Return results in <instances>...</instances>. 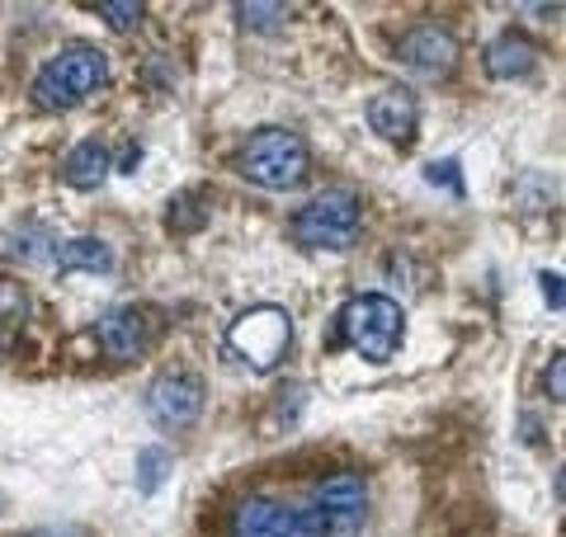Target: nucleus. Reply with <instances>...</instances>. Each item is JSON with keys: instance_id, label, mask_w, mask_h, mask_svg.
Segmentation results:
<instances>
[{"instance_id": "obj_1", "label": "nucleus", "mask_w": 566, "mask_h": 537, "mask_svg": "<svg viewBox=\"0 0 566 537\" xmlns=\"http://www.w3.org/2000/svg\"><path fill=\"white\" fill-rule=\"evenodd\" d=\"M237 171L260 189H297L312 175V151L293 128H260L237 151Z\"/></svg>"}, {"instance_id": "obj_2", "label": "nucleus", "mask_w": 566, "mask_h": 537, "mask_svg": "<svg viewBox=\"0 0 566 537\" xmlns=\"http://www.w3.org/2000/svg\"><path fill=\"white\" fill-rule=\"evenodd\" d=\"M109 86V62L99 47L90 43H76L66 47V53H57L53 62L39 72V80H33V99H39V109H76L80 99H90Z\"/></svg>"}, {"instance_id": "obj_3", "label": "nucleus", "mask_w": 566, "mask_h": 537, "mask_svg": "<svg viewBox=\"0 0 566 537\" xmlns=\"http://www.w3.org/2000/svg\"><path fill=\"white\" fill-rule=\"evenodd\" d=\"M340 335H345V344L359 349L363 359L388 363L406 340V316H402V307H396L392 297L363 293L340 311Z\"/></svg>"}, {"instance_id": "obj_4", "label": "nucleus", "mask_w": 566, "mask_h": 537, "mask_svg": "<svg viewBox=\"0 0 566 537\" xmlns=\"http://www.w3.org/2000/svg\"><path fill=\"white\" fill-rule=\"evenodd\" d=\"M303 524L312 537H359L369 524V485L355 472H336L312 491V505L303 509Z\"/></svg>"}, {"instance_id": "obj_5", "label": "nucleus", "mask_w": 566, "mask_h": 537, "mask_svg": "<svg viewBox=\"0 0 566 537\" xmlns=\"http://www.w3.org/2000/svg\"><path fill=\"white\" fill-rule=\"evenodd\" d=\"M359 222H363L359 198L345 194V189H326V194H316L312 204L297 208L293 237L307 250H345V245H355Z\"/></svg>"}, {"instance_id": "obj_6", "label": "nucleus", "mask_w": 566, "mask_h": 537, "mask_svg": "<svg viewBox=\"0 0 566 537\" xmlns=\"http://www.w3.org/2000/svg\"><path fill=\"white\" fill-rule=\"evenodd\" d=\"M289 340H293V321L283 307H251L227 330L231 354H237L246 368H255V373L279 368V359L289 354Z\"/></svg>"}, {"instance_id": "obj_7", "label": "nucleus", "mask_w": 566, "mask_h": 537, "mask_svg": "<svg viewBox=\"0 0 566 537\" xmlns=\"http://www.w3.org/2000/svg\"><path fill=\"white\" fill-rule=\"evenodd\" d=\"M146 410H152V419L165 429H189L198 410H204V382L189 373H165V377H156V387L146 392Z\"/></svg>"}, {"instance_id": "obj_8", "label": "nucleus", "mask_w": 566, "mask_h": 537, "mask_svg": "<svg viewBox=\"0 0 566 537\" xmlns=\"http://www.w3.org/2000/svg\"><path fill=\"white\" fill-rule=\"evenodd\" d=\"M231 537H312L303 514L270 495H246L231 514Z\"/></svg>"}, {"instance_id": "obj_9", "label": "nucleus", "mask_w": 566, "mask_h": 537, "mask_svg": "<svg viewBox=\"0 0 566 537\" xmlns=\"http://www.w3.org/2000/svg\"><path fill=\"white\" fill-rule=\"evenodd\" d=\"M402 62L421 76H448L458 66V39L444 24H415L402 39Z\"/></svg>"}, {"instance_id": "obj_10", "label": "nucleus", "mask_w": 566, "mask_h": 537, "mask_svg": "<svg viewBox=\"0 0 566 537\" xmlns=\"http://www.w3.org/2000/svg\"><path fill=\"white\" fill-rule=\"evenodd\" d=\"M369 128L378 132V138H388L396 146H406L415 138V128H421V105H415V95L392 86L369 99Z\"/></svg>"}, {"instance_id": "obj_11", "label": "nucleus", "mask_w": 566, "mask_h": 537, "mask_svg": "<svg viewBox=\"0 0 566 537\" xmlns=\"http://www.w3.org/2000/svg\"><path fill=\"white\" fill-rule=\"evenodd\" d=\"M95 340L109 359H138L146 349V316L132 311V307H113V311L99 316Z\"/></svg>"}, {"instance_id": "obj_12", "label": "nucleus", "mask_w": 566, "mask_h": 537, "mask_svg": "<svg viewBox=\"0 0 566 537\" xmlns=\"http://www.w3.org/2000/svg\"><path fill=\"white\" fill-rule=\"evenodd\" d=\"M538 66V43H529L524 33H501L491 47H487V72L496 80H514V76H529Z\"/></svg>"}, {"instance_id": "obj_13", "label": "nucleus", "mask_w": 566, "mask_h": 537, "mask_svg": "<svg viewBox=\"0 0 566 537\" xmlns=\"http://www.w3.org/2000/svg\"><path fill=\"white\" fill-rule=\"evenodd\" d=\"M47 260H53L62 274H76V268H90V274H109V268H113L109 245L95 241V237H72V241H62V245L47 250Z\"/></svg>"}, {"instance_id": "obj_14", "label": "nucleus", "mask_w": 566, "mask_h": 537, "mask_svg": "<svg viewBox=\"0 0 566 537\" xmlns=\"http://www.w3.org/2000/svg\"><path fill=\"white\" fill-rule=\"evenodd\" d=\"M109 151L99 146V142H80L72 156H66V165H62V179L72 184V189H99V184L109 179Z\"/></svg>"}, {"instance_id": "obj_15", "label": "nucleus", "mask_w": 566, "mask_h": 537, "mask_svg": "<svg viewBox=\"0 0 566 537\" xmlns=\"http://www.w3.org/2000/svg\"><path fill=\"white\" fill-rule=\"evenodd\" d=\"M95 10L105 14V24H109V29H119V33H132V29L142 24V14H146L138 0H99Z\"/></svg>"}, {"instance_id": "obj_16", "label": "nucleus", "mask_w": 566, "mask_h": 537, "mask_svg": "<svg viewBox=\"0 0 566 537\" xmlns=\"http://www.w3.org/2000/svg\"><path fill=\"white\" fill-rule=\"evenodd\" d=\"M165 222H171V231H194L198 222H204V208H198V198H175L171 212H165Z\"/></svg>"}, {"instance_id": "obj_17", "label": "nucleus", "mask_w": 566, "mask_h": 537, "mask_svg": "<svg viewBox=\"0 0 566 537\" xmlns=\"http://www.w3.org/2000/svg\"><path fill=\"white\" fill-rule=\"evenodd\" d=\"M165 476V448H146L142 452V472H138V485H142V495H152L156 485Z\"/></svg>"}, {"instance_id": "obj_18", "label": "nucleus", "mask_w": 566, "mask_h": 537, "mask_svg": "<svg viewBox=\"0 0 566 537\" xmlns=\"http://www.w3.org/2000/svg\"><path fill=\"white\" fill-rule=\"evenodd\" d=\"M237 14H241V24H251V29H279L289 10L283 6H241Z\"/></svg>"}, {"instance_id": "obj_19", "label": "nucleus", "mask_w": 566, "mask_h": 537, "mask_svg": "<svg viewBox=\"0 0 566 537\" xmlns=\"http://www.w3.org/2000/svg\"><path fill=\"white\" fill-rule=\"evenodd\" d=\"M547 396H553V401L566 396V359L562 354L553 359V368H547Z\"/></svg>"}, {"instance_id": "obj_20", "label": "nucleus", "mask_w": 566, "mask_h": 537, "mask_svg": "<svg viewBox=\"0 0 566 537\" xmlns=\"http://www.w3.org/2000/svg\"><path fill=\"white\" fill-rule=\"evenodd\" d=\"M429 184H448V189H462V184H458V165L454 161H439V165H429Z\"/></svg>"}, {"instance_id": "obj_21", "label": "nucleus", "mask_w": 566, "mask_h": 537, "mask_svg": "<svg viewBox=\"0 0 566 537\" xmlns=\"http://www.w3.org/2000/svg\"><path fill=\"white\" fill-rule=\"evenodd\" d=\"M543 297L553 311H562V274H543Z\"/></svg>"}, {"instance_id": "obj_22", "label": "nucleus", "mask_w": 566, "mask_h": 537, "mask_svg": "<svg viewBox=\"0 0 566 537\" xmlns=\"http://www.w3.org/2000/svg\"><path fill=\"white\" fill-rule=\"evenodd\" d=\"M33 537H80L76 528H47V533H33Z\"/></svg>"}]
</instances>
